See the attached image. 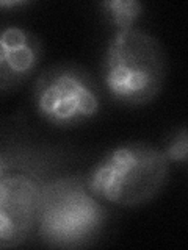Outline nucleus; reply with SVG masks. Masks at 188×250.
<instances>
[{
    "instance_id": "1",
    "label": "nucleus",
    "mask_w": 188,
    "mask_h": 250,
    "mask_svg": "<svg viewBox=\"0 0 188 250\" xmlns=\"http://www.w3.org/2000/svg\"><path fill=\"white\" fill-rule=\"evenodd\" d=\"M107 221L108 209L88 189L85 174L57 172L44 186L35 238L52 249L86 247L100 238Z\"/></svg>"
},
{
    "instance_id": "2",
    "label": "nucleus",
    "mask_w": 188,
    "mask_h": 250,
    "mask_svg": "<svg viewBox=\"0 0 188 250\" xmlns=\"http://www.w3.org/2000/svg\"><path fill=\"white\" fill-rule=\"evenodd\" d=\"M166 74V52L154 35L133 27L118 30L110 38L102 58V83L116 104H151L160 94Z\"/></svg>"
},
{
    "instance_id": "3",
    "label": "nucleus",
    "mask_w": 188,
    "mask_h": 250,
    "mask_svg": "<svg viewBox=\"0 0 188 250\" xmlns=\"http://www.w3.org/2000/svg\"><path fill=\"white\" fill-rule=\"evenodd\" d=\"M65 160L60 148L28 144L19 161L0 175V249L19 247L36 236L44 186Z\"/></svg>"
},
{
    "instance_id": "4",
    "label": "nucleus",
    "mask_w": 188,
    "mask_h": 250,
    "mask_svg": "<svg viewBox=\"0 0 188 250\" xmlns=\"http://www.w3.org/2000/svg\"><path fill=\"white\" fill-rule=\"evenodd\" d=\"M169 166L160 147L125 143L110 148L85 174V180L99 200L116 207H138L163 189Z\"/></svg>"
},
{
    "instance_id": "5",
    "label": "nucleus",
    "mask_w": 188,
    "mask_h": 250,
    "mask_svg": "<svg viewBox=\"0 0 188 250\" xmlns=\"http://www.w3.org/2000/svg\"><path fill=\"white\" fill-rule=\"evenodd\" d=\"M31 100L38 116L57 128H74L94 119L102 108L97 82L83 67L61 62L36 78Z\"/></svg>"
},
{
    "instance_id": "6",
    "label": "nucleus",
    "mask_w": 188,
    "mask_h": 250,
    "mask_svg": "<svg viewBox=\"0 0 188 250\" xmlns=\"http://www.w3.org/2000/svg\"><path fill=\"white\" fill-rule=\"evenodd\" d=\"M41 58L43 42L36 33L19 25L0 27V92L25 83Z\"/></svg>"
},
{
    "instance_id": "7",
    "label": "nucleus",
    "mask_w": 188,
    "mask_h": 250,
    "mask_svg": "<svg viewBox=\"0 0 188 250\" xmlns=\"http://www.w3.org/2000/svg\"><path fill=\"white\" fill-rule=\"evenodd\" d=\"M99 8L105 21L116 31L133 28L144 13V5L140 0H104L99 3Z\"/></svg>"
},
{
    "instance_id": "8",
    "label": "nucleus",
    "mask_w": 188,
    "mask_h": 250,
    "mask_svg": "<svg viewBox=\"0 0 188 250\" xmlns=\"http://www.w3.org/2000/svg\"><path fill=\"white\" fill-rule=\"evenodd\" d=\"M163 155L166 156L169 163H177V164H187L188 160V133L187 127H180L179 131L174 133L166 146L163 148Z\"/></svg>"
},
{
    "instance_id": "9",
    "label": "nucleus",
    "mask_w": 188,
    "mask_h": 250,
    "mask_svg": "<svg viewBox=\"0 0 188 250\" xmlns=\"http://www.w3.org/2000/svg\"><path fill=\"white\" fill-rule=\"evenodd\" d=\"M28 144L24 143H13V144H3L0 146V175L14 166L19 161L21 156L25 153Z\"/></svg>"
},
{
    "instance_id": "10",
    "label": "nucleus",
    "mask_w": 188,
    "mask_h": 250,
    "mask_svg": "<svg viewBox=\"0 0 188 250\" xmlns=\"http://www.w3.org/2000/svg\"><path fill=\"white\" fill-rule=\"evenodd\" d=\"M27 5H31L30 0H0V11H10Z\"/></svg>"
}]
</instances>
